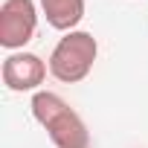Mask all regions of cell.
Listing matches in <instances>:
<instances>
[{"label":"cell","instance_id":"cell-5","mask_svg":"<svg viewBox=\"0 0 148 148\" xmlns=\"http://www.w3.org/2000/svg\"><path fill=\"white\" fill-rule=\"evenodd\" d=\"M41 12L47 23L58 32H73L84 18V0H41Z\"/></svg>","mask_w":148,"mask_h":148},{"label":"cell","instance_id":"cell-4","mask_svg":"<svg viewBox=\"0 0 148 148\" xmlns=\"http://www.w3.org/2000/svg\"><path fill=\"white\" fill-rule=\"evenodd\" d=\"M47 70H49V64L41 58V55H35V52H12V55H6V61H3V84L9 87V90H15V93H26V90H35L38 93V87L44 84V79H47Z\"/></svg>","mask_w":148,"mask_h":148},{"label":"cell","instance_id":"cell-2","mask_svg":"<svg viewBox=\"0 0 148 148\" xmlns=\"http://www.w3.org/2000/svg\"><path fill=\"white\" fill-rule=\"evenodd\" d=\"M96 55H99L96 38L84 29H73L52 47L47 64H49V73L58 82L76 84V82H84L90 76V70L96 64Z\"/></svg>","mask_w":148,"mask_h":148},{"label":"cell","instance_id":"cell-3","mask_svg":"<svg viewBox=\"0 0 148 148\" xmlns=\"http://www.w3.org/2000/svg\"><path fill=\"white\" fill-rule=\"evenodd\" d=\"M38 29L35 0H3L0 6V47L21 52Z\"/></svg>","mask_w":148,"mask_h":148},{"label":"cell","instance_id":"cell-1","mask_svg":"<svg viewBox=\"0 0 148 148\" xmlns=\"http://www.w3.org/2000/svg\"><path fill=\"white\" fill-rule=\"evenodd\" d=\"M32 116L35 122L47 131L49 142L55 148H87L90 145V134L84 119L73 110L58 93L52 90H38L32 96Z\"/></svg>","mask_w":148,"mask_h":148}]
</instances>
